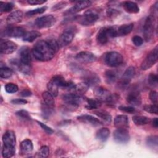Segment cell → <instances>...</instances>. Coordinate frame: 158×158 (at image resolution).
I'll return each mask as SVG.
<instances>
[{
  "mask_svg": "<svg viewBox=\"0 0 158 158\" xmlns=\"http://www.w3.org/2000/svg\"><path fill=\"white\" fill-rule=\"evenodd\" d=\"M34 57L41 62L51 60L56 53L47 40H40L35 43L32 49Z\"/></svg>",
  "mask_w": 158,
  "mask_h": 158,
  "instance_id": "6da1fadb",
  "label": "cell"
},
{
  "mask_svg": "<svg viewBox=\"0 0 158 158\" xmlns=\"http://www.w3.org/2000/svg\"><path fill=\"white\" fill-rule=\"evenodd\" d=\"M117 36V28L113 27H103L99 30L97 35L96 40L100 44H106L110 38Z\"/></svg>",
  "mask_w": 158,
  "mask_h": 158,
  "instance_id": "7a4b0ae2",
  "label": "cell"
},
{
  "mask_svg": "<svg viewBox=\"0 0 158 158\" xmlns=\"http://www.w3.org/2000/svg\"><path fill=\"white\" fill-rule=\"evenodd\" d=\"M104 63L111 67H115L120 65L123 61V57L121 54L116 51H109L104 56Z\"/></svg>",
  "mask_w": 158,
  "mask_h": 158,
  "instance_id": "3957f363",
  "label": "cell"
},
{
  "mask_svg": "<svg viewBox=\"0 0 158 158\" xmlns=\"http://www.w3.org/2000/svg\"><path fill=\"white\" fill-rule=\"evenodd\" d=\"M76 32L77 28L75 27L70 26L65 28L57 40L60 47L65 46L69 44L75 37Z\"/></svg>",
  "mask_w": 158,
  "mask_h": 158,
  "instance_id": "277c9868",
  "label": "cell"
},
{
  "mask_svg": "<svg viewBox=\"0 0 158 158\" xmlns=\"http://www.w3.org/2000/svg\"><path fill=\"white\" fill-rule=\"evenodd\" d=\"M99 13L93 9L86 11L83 15H81L78 18V23L82 25L88 26L93 25L99 19Z\"/></svg>",
  "mask_w": 158,
  "mask_h": 158,
  "instance_id": "5b68a950",
  "label": "cell"
},
{
  "mask_svg": "<svg viewBox=\"0 0 158 158\" xmlns=\"http://www.w3.org/2000/svg\"><path fill=\"white\" fill-rule=\"evenodd\" d=\"M155 17L151 14L145 20L143 26V35L146 41H149L154 36Z\"/></svg>",
  "mask_w": 158,
  "mask_h": 158,
  "instance_id": "8992f818",
  "label": "cell"
},
{
  "mask_svg": "<svg viewBox=\"0 0 158 158\" xmlns=\"http://www.w3.org/2000/svg\"><path fill=\"white\" fill-rule=\"evenodd\" d=\"M158 48L156 46L146 56L141 64V69L143 70H146L152 67L157 61Z\"/></svg>",
  "mask_w": 158,
  "mask_h": 158,
  "instance_id": "52a82bcc",
  "label": "cell"
},
{
  "mask_svg": "<svg viewBox=\"0 0 158 158\" xmlns=\"http://www.w3.org/2000/svg\"><path fill=\"white\" fill-rule=\"evenodd\" d=\"M56 22V19L51 14H48L37 18L35 20V24L38 28H49L53 26Z\"/></svg>",
  "mask_w": 158,
  "mask_h": 158,
  "instance_id": "ba28073f",
  "label": "cell"
},
{
  "mask_svg": "<svg viewBox=\"0 0 158 158\" xmlns=\"http://www.w3.org/2000/svg\"><path fill=\"white\" fill-rule=\"evenodd\" d=\"M136 73L135 68L133 66L128 67L123 73L122 78L119 81V86L122 88H126L130 83L131 79Z\"/></svg>",
  "mask_w": 158,
  "mask_h": 158,
  "instance_id": "9c48e42d",
  "label": "cell"
},
{
  "mask_svg": "<svg viewBox=\"0 0 158 158\" xmlns=\"http://www.w3.org/2000/svg\"><path fill=\"white\" fill-rule=\"evenodd\" d=\"M114 140L118 143H126L130 139V135L127 129L117 128L113 133Z\"/></svg>",
  "mask_w": 158,
  "mask_h": 158,
  "instance_id": "30bf717a",
  "label": "cell"
},
{
  "mask_svg": "<svg viewBox=\"0 0 158 158\" xmlns=\"http://www.w3.org/2000/svg\"><path fill=\"white\" fill-rule=\"evenodd\" d=\"M62 98L65 103L72 104L78 106L80 104H81L84 100V97L82 95H79L74 93L65 94L62 96Z\"/></svg>",
  "mask_w": 158,
  "mask_h": 158,
  "instance_id": "8fae6325",
  "label": "cell"
},
{
  "mask_svg": "<svg viewBox=\"0 0 158 158\" xmlns=\"http://www.w3.org/2000/svg\"><path fill=\"white\" fill-rule=\"evenodd\" d=\"M25 33V29L21 27H9L5 29L4 35L5 36L19 38L23 37Z\"/></svg>",
  "mask_w": 158,
  "mask_h": 158,
  "instance_id": "7c38bea8",
  "label": "cell"
},
{
  "mask_svg": "<svg viewBox=\"0 0 158 158\" xmlns=\"http://www.w3.org/2000/svg\"><path fill=\"white\" fill-rule=\"evenodd\" d=\"M81 78L83 81L87 83L89 86H94L98 84L100 82V78L99 76L91 71H85L82 74Z\"/></svg>",
  "mask_w": 158,
  "mask_h": 158,
  "instance_id": "4fadbf2b",
  "label": "cell"
},
{
  "mask_svg": "<svg viewBox=\"0 0 158 158\" xmlns=\"http://www.w3.org/2000/svg\"><path fill=\"white\" fill-rule=\"evenodd\" d=\"M77 61L81 63H91L96 60V56L89 51H81L75 56Z\"/></svg>",
  "mask_w": 158,
  "mask_h": 158,
  "instance_id": "5bb4252c",
  "label": "cell"
},
{
  "mask_svg": "<svg viewBox=\"0 0 158 158\" xmlns=\"http://www.w3.org/2000/svg\"><path fill=\"white\" fill-rule=\"evenodd\" d=\"M91 1H77L73 7L65 12V14H73L83 9H86L91 5Z\"/></svg>",
  "mask_w": 158,
  "mask_h": 158,
  "instance_id": "9a60e30c",
  "label": "cell"
},
{
  "mask_svg": "<svg viewBox=\"0 0 158 158\" xmlns=\"http://www.w3.org/2000/svg\"><path fill=\"white\" fill-rule=\"evenodd\" d=\"M17 48V45L12 41H1L0 51L2 54H9L14 52Z\"/></svg>",
  "mask_w": 158,
  "mask_h": 158,
  "instance_id": "2e32d148",
  "label": "cell"
},
{
  "mask_svg": "<svg viewBox=\"0 0 158 158\" xmlns=\"http://www.w3.org/2000/svg\"><path fill=\"white\" fill-rule=\"evenodd\" d=\"M126 100L128 104L135 106H139L142 102L141 96L138 91H132L130 92L126 98Z\"/></svg>",
  "mask_w": 158,
  "mask_h": 158,
  "instance_id": "e0dca14e",
  "label": "cell"
},
{
  "mask_svg": "<svg viewBox=\"0 0 158 158\" xmlns=\"http://www.w3.org/2000/svg\"><path fill=\"white\" fill-rule=\"evenodd\" d=\"M11 65L17 70L22 72L24 74H28L31 70L30 65H27L22 63L20 60H18L17 59H12L10 60Z\"/></svg>",
  "mask_w": 158,
  "mask_h": 158,
  "instance_id": "ac0fdd59",
  "label": "cell"
},
{
  "mask_svg": "<svg viewBox=\"0 0 158 158\" xmlns=\"http://www.w3.org/2000/svg\"><path fill=\"white\" fill-rule=\"evenodd\" d=\"M23 18V12L21 10H15L10 13L6 19L8 25H14L20 22Z\"/></svg>",
  "mask_w": 158,
  "mask_h": 158,
  "instance_id": "d6986e66",
  "label": "cell"
},
{
  "mask_svg": "<svg viewBox=\"0 0 158 158\" xmlns=\"http://www.w3.org/2000/svg\"><path fill=\"white\" fill-rule=\"evenodd\" d=\"M77 119L80 122L86 123H89L93 126H99L102 124V122L98 118L94 117L92 115L87 114L78 116L77 117Z\"/></svg>",
  "mask_w": 158,
  "mask_h": 158,
  "instance_id": "ffe728a7",
  "label": "cell"
},
{
  "mask_svg": "<svg viewBox=\"0 0 158 158\" xmlns=\"http://www.w3.org/2000/svg\"><path fill=\"white\" fill-rule=\"evenodd\" d=\"M114 126L117 128L127 129L129 127L128 117L125 115H118L114 119Z\"/></svg>",
  "mask_w": 158,
  "mask_h": 158,
  "instance_id": "44dd1931",
  "label": "cell"
},
{
  "mask_svg": "<svg viewBox=\"0 0 158 158\" xmlns=\"http://www.w3.org/2000/svg\"><path fill=\"white\" fill-rule=\"evenodd\" d=\"M19 54H20V60L22 63L27 65L31 64V55L30 51L28 47H26V46L22 47L19 51Z\"/></svg>",
  "mask_w": 158,
  "mask_h": 158,
  "instance_id": "7402d4cb",
  "label": "cell"
},
{
  "mask_svg": "<svg viewBox=\"0 0 158 158\" xmlns=\"http://www.w3.org/2000/svg\"><path fill=\"white\" fill-rule=\"evenodd\" d=\"M94 93L97 99L101 101L102 102H105L110 93L106 88L102 86H97L94 89Z\"/></svg>",
  "mask_w": 158,
  "mask_h": 158,
  "instance_id": "603a6c76",
  "label": "cell"
},
{
  "mask_svg": "<svg viewBox=\"0 0 158 158\" xmlns=\"http://www.w3.org/2000/svg\"><path fill=\"white\" fill-rule=\"evenodd\" d=\"M3 144L15 146L16 138L15 133L12 130H7L2 135Z\"/></svg>",
  "mask_w": 158,
  "mask_h": 158,
  "instance_id": "cb8c5ba5",
  "label": "cell"
},
{
  "mask_svg": "<svg viewBox=\"0 0 158 158\" xmlns=\"http://www.w3.org/2000/svg\"><path fill=\"white\" fill-rule=\"evenodd\" d=\"M122 6L124 10L130 14H137L139 12V8L138 5L133 1H124L122 3Z\"/></svg>",
  "mask_w": 158,
  "mask_h": 158,
  "instance_id": "d4e9b609",
  "label": "cell"
},
{
  "mask_svg": "<svg viewBox=\"0 0 158 158\" xmlns=\"http://www.w3.org/2000/svg\"><path fill=\"white\" fill-rule=\"evenodd\" d=\"M133 27V23H127L120 25L117 28V36H122L128 35L132 31Z\"/></svg>",
  "mask_w": 158,
  "mask_h": 158,
  "instance_id": "484cf974",
  "label": "cell"
},
{
  "mask_svg": "<svg viewBox=\"0 0 158 158\" xmlns=\"http://www.w3.org/2000/svg\"><path fill=\"white\" fill-rule=\"evenodd\" d=\"M33 149V143L30 139H26L20 143V151L23 154H28L32 152Z\"/></svg>",
  "mask_w": 158,
  "mask_h": 158,
  "instance_id": "4316f807",
  "label": "cell"
},
{
  "mask_svg": "<svg viewBox=\"0 0 158 158\" xmlns=\"http://www.w3.org/2000/svg\"><path fill=\"white\" fill-rule=\"evenodd\" d=\"M15 152V146L11 145L3 144L2 149V156L4 158H10L12 157Z\"/></svg>",
  "mask_w": 158,
  "mask_h": 158,
  "instance_id": "83f0119b",
  "label": "cell"
},
{
  "mask_svg": "<svg viewBox=\"0 0 158 158\" xmlns=\"http://www.w3.org/2000/svg\"><path fill=\"white\" fill-rule=\"evenodd\" d=\"M86 104L85 107L87 109H97L99 108L102 104V101L98 99H93V98H87L86 99Z\"/></svg>",
  "mask_w": 158,
  "mask_h": 158,
  "instance_id": "f1b7e54d",
  "label": "cell"
},
{
  "mask_svg": "<svg viewBox=\"0 0 158 158\" xmlns=\"http://www.w3.org/2000/svg\"><path fill=\"white\" fill-rule=\"evenodd\" d=\"M94 114L101 118L103 122L107 124H109L112 121V116L106 110H97L94 111Z\"/></svg>",
  "mask_w": 158,
  "mask_h": 158,
  "instance_id": "f546056e",
  "label": "cell"
},
{
  "mask_svg": "<svg viewBox=\"0 0 158 158\" xmlns=\"http://www.w3.org/2000/svg\"><path fill=\"white\" fill-rule=\"evenodd\" d=\"M110 134V131L107 128L103 127L100 128L96 133V138L101 142L106 141Z\"/></svg>",
  "mask_w": 158,
  "mask_h": 158,
  "instance_id": "4dcf8cb0",
  "label": "cell"
},
{
  "mask_svg": "<svg viewBox=\"0 0 158 158\" xmlns=\"http://www.w3.org/2000/svg\"><path fill=\"white\" fill-rule=\"evenodd\" d=\"M42 97L44 100V102L46 105L54 109V107H55L54 97L49 91H44L42 93Z\"/></svg>",
  "mask_w": 158,
  "mask_h": 158,
  "instance_id": "1f68e13d",
  "label": "cell"
},
{
  "mask_svg": "<svg viewBox=\"0 0 158 158\" xmlns=\"http://www.w3.org/2000/svg\"><path fill=\"white\" fill-rule=\"evenodd\" d=\"M40 36L41 33L39 31L32 30L25 33V34L23 36V40L27 42H33Z\"/></svg>",
  "mask_w": 158,
  "mask_h": 158,
  "instance_id": "d6a6232c",
  "label": "cell"
},
{
  "mask_svg": "<svg viewBox=\"0 0 158 158\" xmlns=\"http://www.w3.org/2000/svg\"><path fill=\"white\" fill-rule=\"evenodd\" d=\"M89 87V86L87 83L83 81L81 83L75 85V88L72 93H74L79 94V95H83L88 91Z\"/></svg>",
  "mask_w": 158,
  "mask_h": 158,
  "instance_id": "836d02e7",
  "label": "cell"
},
{
  "mask_svg": "<svg viewBox=\"0 0 158 158\" xmlns=\"http://www.w3.org/2000/svg\"><path fill=\"white\" fill-rule=\"evenodd\" d=\"M104 75L106 81L109 84L115 83L117 79V73L115 70H108L106 71Z\"/></svg>",
  "mask_w": 158,
  "mask_h": 158,
  "instance_id": "e575fe53",
  "label": "cell"
},
{
  "mask_svg": "<svg viewBox=\"0 0 158 158\" xmlns=\"http://www.w3.org/2000/svg\"><path fill=\"white\" fill-rule=\"evenodd\" d=\"M59 87L52 79H51V80L47 84L48 91H49L54 97L57 96L59 93Z\"/></svg>",
  "mask_w": 158,
  "mask_h": 158,
  "instance_id": "d590c367",
  "label": "cell"
},
{
  "mask_svg": "<svg viewBox=\"0 0 158 158\" xmlns=\"http://www.w3.org/2000/svg\"><path fill=\"white\" fill-rule=\"evenodd\" d=\"M132 120L134 123L138 126L144 125L150 122L149 118L145 116H141V115H135L132 117Z\"/></svg>",
  "mask_w": 158,
  "mask_h": 158,
  "instance_id": "8d00e7d4",
  "label": "cell"
},
{
  "mask_svg": "<svg viewBox=\"0 0 158 158\" xmlns=\"http://www.w3.org/2000/svg\"><path fill=\"white\" fill-rule=\"evenodd\" d=\"M54 111V108L51 107L50 106L46 105L44 102H43L41 105V113L42 116L45 119H48L50 117V116L52 114Z\"/></svg>",
  "mask_w": 158,
  "mask_h": 158,
  "instance_id": "74e56055",
  "label": "cell"
},
{
  "mask_svg": "<svg viewBox=\"0 0 158 158\" xmlns=\"http://www.w3.org/2000/svg\"><path fill=\"white\" fill-rule=\"evenodd\" d=\"M51 79L57 85L59 88L65 89L68 83V81H66L62 76L57 75L54 76Z\"/></svg>",
  "mask_w": 158,
  "mask_h": 158,
  "instance_id": "f35d334b",
  "label": "cell"
},
{
  "mask_svg": "<svg viewBox=\"0 0 158 158\" xmlns=\"http://www.w3.org/2000/svg\"><path fill=\"white\" fill-rule=\"evenodd\" d=\"M120 98V96L117 93L111 94L109 96V97L106 100L105 102L107 104V105L110 106H114L117 102L118 101Z\"/></svg>",
  "mask_w": 158,
  "mask_h": 158,
  "instance_id": "ab89813d",
  "label": "cell"
},
{
  "mask_svg": "<svg viewBox=\"0 0 158 158\" xmlns=\"http://www.w3.org/2000/svg\"><path fill=\"white\" fill-rule=\"evenodd\" d=\"M14 8V4L12 2H4L1 1L0 2V11L2 12H9Z\"/></svg>",
  "mask_w": 158,
  "mask_h": 158,
  "instance_id": "60d3db41",
  "label": "cell"
},
{
  "mask_svg": "<svg viewBox=\"0 0 158 158\" xmlns=\"http://www.w3.org/2000/svg\"><path fill=\"white\" fill-rule=\"evenodd\" d=\"M49 154V149L47 146H43L36 152V157H47Z\"/></svg>",
  "mask_w": 158,
  "mask_h": 158,
  "instance_id": "b9f144b4",
  "label": "cell"
},
{
  "mask_svg": "<svg viewBox=\"0 0 158 158\" xmlns=\"http://www.w3.org/2000/svg\"><path fill=\"white\" fill-rule=\"evenodd\" d=\"M13 74L12 69L8 67H1L0 69V77L2 78H9Z\"/></svg>",
  "mask_w": 158,
  "mask_h": 158,
  "instance_id": "7bdbcfd3",
  "label": "cell"
},
{
  "mask_svg": "<svg viewBox=\"0 0 158 158\" xmlns=\"http://www.w3.org/2000/svg\"><path fill=\"white\" fill-rule=\"evenodd\" d=\"M46 9H47V7L44 6V7H41L40 8H37V9H33V10H29V11L27 12L25 15L27 17H32V16H34L36 14H43V12H44L45 10H46Z\"/></svg>",
  "mask_w": 158,
  "mask_h": 158,
  "instance_id": "ee69618b",
  "label": "cell"
},
{
  "mask_svg": "<svg viewBox=\"0 0 158 158\" xmlns=\"http://www.w3.org/2000/svg\"><path fill=\"white\" fill-rule=\"evenodd\" d=\"M146 143L148 146L153 148H157L158 139L157 136H151L146 139Z\"/></svg>",
  "mask_w": 158,
  "mask_h": 158,
  "instance_id": "f6af8a7d",
  "label": "cell"
},
{
  "mask_svg": "<svg viewBox=\"0 0 158 158\" xmlns=\"http://www.w3.org/2000/svg\"><path fill=\"white\" fill-rule=\"evenodd\" d=\"M143 109L149 113L157 114L158 113V107L157 104H147L144 106Z\"/></svg>",
  "mask_w": 158,
  "mask_h": 158,
  "instance_id": "bcb514c9",
  "label": "cell"
},
{
  "mask_svg": "<svg viewBox=\"0 0 158 158\" xmlns=\"http://www.w3.org/2000/svg\"><path fill=\"white\" fill-rule=\"evenodd\" d=\"M4 88H5V90L6 91V92H7L9 93H16L19 89L18 86L16 84L13 83H7L5 85Z\"/></svg>",
  "mask_w": 158,
  "mask_h": 158,
  "instance_id": "7dc6e473",
  "label": "cell"
},
{
  "mask_svg": "<svg viewBox=\"0 0 158 158\" xmlns=\"http://www.w3.org/2000/svg\"><path fill=\"white\" fill-rule=\"evenodd\" d=\"M15 114L19 118H21L23 120H31V117H30L29 113L25 110H20L17 111L15 113Z\"/></svg>",
  "mask_w": 158,
  "mask_h": 158,
  "instance_id": "c3c4849f",
  "label": "cell"
},
{
  "mask_svg": "<svg viewBox=\"0 0 158 158\" xmlns=\"http://www.w3.org/2000/svg\"><path fill=\"white\" fill-rule=\"evenodd\" d=\"M148 83L149 85L151 86H157L158 83L157 75L154 73H151L148 77Z\"/></svg>",
  "mask_w": 158,
  "mask_h": 158,
  "instance_id": "681fc988",
  "label": "cell"
},
{
  "mask_svg": "<svg viewBox=\"0 0 158 158\" xmlns=\"http://www.w3.org/2000/svg\"><path fill=\"white\" fill-rule=\"evenodd\" d=\"M118 109L122 112H126V113H129V114H133L135 112V109L133 107H131V106H119Z\"/></svg>",
  "mask_w": 158,
  "mask_h": 158,
  "instance_id": "f907efd6",
  "label": "cell"
},
{
  "mask_svg": "<svg viewBox=\"0 0 158 158\" xmlns=\"http://www.w3.org/2000/svg\"><path fill=\"white\" fill-rule=\"evenodd\" d=\"M36 122H37V123H38V125L41 127V128H42L46 133H48V134H49V135H51V134H52V133H54V130H53L51 128L49 127L48 126H47L46 125H45L44 123H42V122H39V121H36Z\"/></svg>",
  "mask_w": 158,
  "mask_h": 158,
  "instance_id": "816d5d0a",
  "label": "cell"
},
{
  "mask_svg": "<svg viewBox=\"0 0 158 158\" xmlns=\"http://www.w3.org/2000/svg\"><path fill=\"white\" fill-rule=\"evenodd\" d=\"M132 42L136 46H140L143 43V39L139 36H134L132 38Z\"/></svg>",
  "mask_w": 158,
  "mask_h": 158,
  "instance_id": "f5cc1de1",
  "label": "cell"
},
{
  "mask_svg": "<svg viewBox=\"0 0 158 158\" xmlns=\"http://www.w3.org/2000/svg\"><path fill=\"white\" fill-rule=\"evenodd\" d=\"M149 99L154 104H157V93L155 91H151L149 93Z\"/></svg>",
  "mask_w": 158,
  "mask_h": 158,
  "instance_id": "db71d44e",
  "label": "cell"
},
{
  "mask_svg": "<svg viewBox=\"0 0 158 158\" xmlns=\"http://www.w3.org/2000/svg\"><path fill=\"white\" fill-rule=\"evenodd\" d=\"M10 102L11 103L17 105H23L27 103V101L25 99H14Z\"/></svg>",
  "mask_w": 158,
  "mask_h": 158,
  "instance_id": "11a10c76",
  "label": "cell"
},
{
  "mask_svg": "<svg viewBox=\"0 0 158 158\" xmlns=\"http://www.w3.org/2000/svg\"><path fill=\"white\" fill-rule=\"evenodd\" d=\"M107 14L109 17H114V16L117 15L118 14V11L115 8L109 7L107 11Z\"/></svg>",
  "mask_w": 158,
  "mask_h": 158,
  "instance_id": "9f6ffc18",
  "label": "cell"
},
{
  "mask_svg": "<svg viewBox=\"0 0 158 158\" xmlns=\"http://www.w3.org/2000/svg\"><path fill=\"white\" fill-rule=\"evenodd\" d=\"M46 2V1H44V0H28L27 1V2L30 5L42 4Z\"/></svg>",
  "mask_w": 158,
  "mask_h": 158,
  "instance_id": "6f0895ef",
  "label": "cell"
},
{
  "mask_svg": "<svg viewBox=\"0 0 158 158\" xmlns=\"http://www.w3.org/2000/svg\"><path fill=\"white\" fill-rule=\"evenodd\" d=\"M20 96L23 97H28L31 95V92L28 89H23L20 92Z\"/></svg>",
  "mask_w": 158,
  "mask_h": 158,
  "instance_id": "680465c9",
  "label": "cell"
},
{
  "mask_svg": "<svg viewBox=\"0 0 158 158\" xmlns=\"http://www.w3.org/2000/svg\"><path fill=\"white\" fill-rule=\"evenodd\" d=\"M65 5H66V2H59V4H56L55 6H54L53 8H54V9H57V10H58V9H61V8L60 7V6H61L62 7H64L65 6Z\"/></svg>",
  "mask_w": 158,
  "mask_h": 158,
  "instance_id": "91938a15",
  "label": "cell"
},
{
  "mask_svg": "<svg viewBox=\"0 0 158 158\" xmlns=\"http://www.w3.org/2000/svg\"><path fill=\"white\" fill-rule=\"evenodd\" d=\"M152 125L155 127V128H157L158 127V120H157V118H154L153 120H152Z\"/></svg>",
  "mask_w": 158,
  "mask_h": 158,
  "instance_id": "94428289",
  "label": "cell"
}]
</instances>
